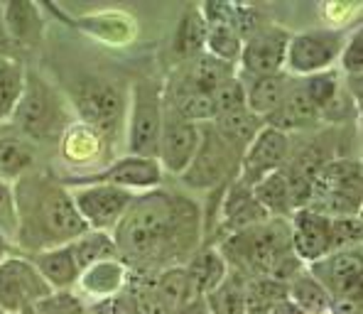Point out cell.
Listing matches in <instances>:
<instances>
[{
	"mask_svg": "<svg viewBox=\"0 0 363 314\" xmlns=\"http://www.w3.org/2000/svg\"><path fill=\"white\" fill-rule=\"evenodd\" d=\"M201 236V214L194 201L164 191L133 196L116 223L113 243L125 263L155 268L182 255H194Z\"/></svg>",
	"mask_w": 363,
	"mask_h": 314,
	"instance_id": "cell-1",
	"label": "cell"
},
{
	"mask_svg": "<svg viewBox=\"0 0 363 314\" xmlns=\"http://www.w3.org/2000/svg\"><path fill=\"white\" fill-rule=\"evenodd\" d=\"M15 209H18L20 238L25 246L37 251L67 246L89 231L86 221L74 206L72 194L57 182L37 174L20 177Z\"/></svg>",
	"mask_w": 363,
	"mask_h": 314,
	"instance_id": "cell-2",
	"label": "cell"
},
{
	"mask_svg": "<svg viewBox=\"0 0 363 314\" xmlns=\"http://www.w3.org/2000/svg\"><path fill=\"white\" fill-rule=\"evenodd\" d=\"M223 260L236 265V273L245 278H270L275 268L292 253L290 226L285 219H268L253 228L231 233L221 246Z\"/></svg>",
	"mask_w": 363,
	"mask_h": 314,
	"instance_id": "cell-3",
	"label": "cell"
},
{
	"mask_svg": "<svg viewBox=\"0 0 363 314\" xmlns=\"http://www.w3.org/2000/svg\"><path fill=\"white\" fill-rule=\"evenodd\" d=\"M20 135L28 140H52L60 135L62 128L67 125V111L60 94L50 86L42 77L28 74L25 77V91L20 99L18 108L13 116Z\"/></svg>",
	"mask_w": 363,
	"mask_h": 314,
	"instance_id": "cell-4",
	"label": "cell"
},
{
	"mask_svg": "<svg viewBox=\"0 0 363 314\" xmlns=\"http://www.w3.org/2000/svg\"><path fill=\"white\" fill-rule=\"evenodd\" d=\"M238 162H241V155L218 135L213 123H201V140L196 155L179 177L191 189H216L233 177Z\"/></svg>",
	"mask_w": 363,
	"mask_h": 314,
	"instance_id": "cell-5",
	"label": "cell"
},
{
	"mask_svg": "<svg viewBox=\"0 0 363 314\" xmlns=\"http://www.w3.org/2000/svg\"><path fill=\"white\" fill-rule=\"evenodd\" d=\"M162 130V99L152 82H138L133 89V116L128 133V150L133 157L157 159V142Z\"/></svg>",
	"mask_w": 363,
	"mask_h": 314,
	"instance_id": "cell-6",
	"label": "cell"
},
{
	"mask_svg": "<svg viewBox=\"0 0 363 314\" xmlns=\"http://www.w3.org/2000/svg\"><path fill=\"white\" fill-rule=\"evenodd\" d=\"M55 292L28 258H5L0 263V310L23 314L28 307Z\"/></svg>",
	"mask_w": 363,
	"mask_h": 314,
	"instance_id": "cell-7",
	"label": "cell"
},
{
	"mask_svg": "<svg viewBox=\"0 0 363 314\" xmlns=\"http://www.w3.org/2000/svg\"><path fill=\"white\" fill-rule=\"evenodd\" d=\"M290 159V138L270 125H263L238 162V182L253 187L263 177L285 167Z\"/></svg>",
	"mask_w": 363,
	"mask_h": 314,
	"instance_id": "cell-8",
	"label": "cell"
},
{
	"mask_svg": "<svg viewBox=\"0 0 363 314\" xmlns=\"http://www.w3.org/2000/svg\"><path fill=\"white\" fill-rule=\"evenodd\" d=\"M341 47H344V35L336 30L300 32V35L290 37L285 67H290V72L295 74L312 77V74L332 67L336 57L341 55Z\"/></svg>",
	"mask_w": 363,
	"mask_h": 314,
	"instance_id": "cell-9",
	"label": "cell"
},
{
	"mask_svg": "<svg viewBox=\"0 0 363 314\" xmlns=\"http://www.w3.org/2000/svg\"><path fill=\"white\" fill-rule=\"evenodd\" d=\"M72 201L91 231H106V228L116 226L125 214L133 201V191L113 187V184L94 182L89 187L74 189Z\"/></svg>",
	"mask_w": 363,
	"mask_h": 314,
	"instance_id": "cell-10",
	"label": "cell"
},
{
	"mask_svg": "<svg viewBox=\"0 0 363 314\" xmlns=\"http://www.w3.org/2000/svg\"><path fill=\"white\" fill-rule=\"evenodd\" d=\"M74 103H77L82 118L91 128L106 133H116V128L123 120V94L116 84H108L104 79H86L74 91Z\"/></svg>",
	"mask_w": 363,
	"mask_h": 314,
	"instance_id": "cell-11",
	"label": "cell"
},
{
	"mask_svg": "<svg viewBox=\"0 0 363 314\" xmlns=\"http://www.w3.org/2000/svg\"><path fill=\"white\" fill-rule=\"evenodd\" d=\"M201 140V125L179 118L174 111L162 106V130L157 142V162L160 167L182 174L196 155Z\"/></svg>",
	"mask_w": 363,
	"mask_h": 314,
	"instance_id": "cell-12",
	"label": "cell"
},
{
	"mask_svg": "<svg viewBox=\"0 0 363 314\" xmlns=\"http://www.w3.org/2000/svg\"><path fill=\"white\" fill-rule=\"evenodd\" d=\"M287 45H290V32L277 28V25H265L258 35L243 42L241 50V67L248 77H272L282 74L287 57Z\"/></svg>",
	"mask_w": 363,
	"mask_h": 314,
	"instance_id": "cell-13",
	"label": "cell"
},
{
	"mask_svg": "<svg viewBox=\"0 0 363 314\" xmlns=\"http://www.w3.org/2000/svg\"><path fill=\"white\" fill-rule=\"evenodd\" d=\"M361 273H363V260L359 248L332 251L324 255V258H319L317 263L309 265V275L332 295V300L334 297L341 300V297L359 295Z\"/></svg>",
	"mask_w": 363,
	"mask_h": 314,
	"instance_id": "cell-14",
	"label": "cell"
},
{
	"mask_svg": "<svg viewBox=\"0 0 363 314\" xmlns=\"http://www.w3.org/2000/svg\"><path fill=\"white\" fill-rule=\"evenodd\" d=\"M329 223L332 219L317 214L314 209L304 206L295 209L287 221L290 226V246L292 253L302 260V263H317L327 253H332V243H329Z\"/></svg>",
	"mask_w": 363,
	"mask_h": 314,
	"instance_id": "cell-15",
	"label": "cell"
},
{
	"mask_svg": "<svg viewBox=\"0 0 363 314\" xmlns=\"http://www.w3.org/2000/svg\"><path fill=\"white\" fill-rule=\"evenodd\" d=\"M206 23V55L216 57V60L233 64L241 57L243 42L238 37L236 28L231 23V5L226 3H209L199 8Z\"/></svg>",
	"mask_w": 363,
	"mask_h": 314,
	"instance_id": "cell-16",
	"label": "cell"
},
{
	"mask_svg": "<svg viewBox=\"0 0 363 314\" xmlns=\"http://www.w3.org/2000/svg\"><path fill=\"white\" fill-rule=\"evenodd\" d=\"M96 182L113 184L121 189H150L157 187L162 179V167L155 157H123L116 164H111L106 172L94 177Z\"/></svg>",
	"mask_w": 363,
	"mask_h": 314,
	"instance_id": "cell-17",
	"label": "cell"
},
{
	"mask_svg": "<svg viewBox=\"0 0 363 314\" xmlns=\"http://www.w3.org/2000/svg\"><path fill=\"white\" fill-rule=\"evenodd\" d=\"M319 118H322V113H319L317 106L309 101L302 82H295L287 86V94H285V99H282V103L265 118V125L275 128V130H280V133H287V130H302V128L314 125Z\"/></svg>",
	"mask_w": 363,
	"mask_h": 314,
	"instance_id": "cell-18",
	"label": "cell"
},
{
	"mask_svg": "<svg viewBox=\"0 0 363 314\" xmlns=\"http://www.w3.org/2000/svg\"><path fill=\"white\" fill-rule=\"evenodd\" d=\"M186 273V292L189 300H204L206 295L226 278L228 263L223 260V255L218 253V248H201L189 258V263L184 265Z\"/></svg>",
	"mask_w": 363,
	"mask_h": 314,
	"instance_id": "cell-19",
	"label": "cell"
},
{
	"mask_svg": "<svg viewBox=\"0 0 363 314\" xmlns=\"http://www.w3.org/2000/svg\"><path fill=\"white\" fill-rule=\"evenodd\" d=\"M3 20L18 50H32L42 42L45 20L35 3L28 0H10L3 5Z\"/></svg>",
	"mask_w": 363,
	"mask_h": 314,
	"instance_id": "cell-20",
	"label": "cell"
},
{
	"mask_svg": "<svg viewBox=\"0 0 363 314\" xmlns=\"http://www.w3.org/2000/svg\"><path fill=\"white\" fill-rule=\"evenodd\" d=\"M174 77L194 91L213 94L223 82L233 77V64H226L211 55H196L182 64V69Z\"/></svg>",
	"mask_w": 363,
	"mask_h": 314,
	"instance_id": "cell-21",
	"label": "cell"
},
{
	"mask_svg": "<svg viewBox=\"0 0 363 314\" xmlns=\"http://www.w3.org/2000/svg\"><path fill=\"white\" fill-rule=\"evenodd\" d=\"M221 216L231 233L245 231V228H253V226H258V223L270 219V216L265 214L263 206L253 199L250 187H245V184H241L238 179L228 187L226 196H223Z\"/></svg>",
	"mask_w": 363,
	"mask_h": 314,
	"instance_id": "cell-22",
	"label": "cell"
},
{
	"mask_svg": "<svg viewBox=\"0 0 363 314\" xmlns=\"http://www.w3.org/2000/svg\"><path fill=\"white\" fill-rule=\"evenodd\" d=\"M32 263H35V268L40 270V275L47 280V285L52 290H69L82 278V270H79L69 246H55L47 248V251H37Z\"/></svg>",
	"mask_w": 363,
	"mask_h": 314,
	"instance_id": "cell-23",
	"label": "cell"
},
{
	"mask_svg": "<svg viewBox=\"0 0 363 314\" xmlns=\"http://www.w3.org/2000/svg\"><path fill=\"white\" fill-rule=\"evenodd\" d=\"M245 89V106H248L250 113L260 116V118H268L272 111L282 103L290 86V79L285 74H272V77H250L241 79Z\"/></svg>",
	"mask_w": 363,
	"mask_h": 314,
	"instance_id": "cell-24",
	"label": "cell"
},
{
	"mask_svg": "<svg viewBox=\"0 0 363 314\" xmlns=\"http://www.w3.org/2000/svg\"><path fill=\"white\" fill-rule=\"evenodd\" d=\"M209 314H250L248 302V278L241 273H226L209 295L204 297Z\"/></svg>",
	"mask_w": 363,
	"mask_h": 314,
	"instance_id": "cell-25",
	"label": "cell"
},
{
	"mask_svg": "<svg viewBox=\"0 0 363 314\" xmlns=\"http://www.w3.org/2000/svg\"><path fill=\"white\" fill-rule=\"evenodd\" d=\"M250 194H253V199L263 206L265 214H268L270 219H290L292 211H295L282 169H277V172L263 177L260 182H255L253 187H250Z\"/></svg>",
	"mask_w": 363,
	"mask_h": 314,
	"instance_id": "cell-26",
	"label": "cell"
},
{
	"mask_svg": "<svg viewBox=\"0 0 363 314\" xmlns=\"http://www.w3.org/2000/svg\"><path fill=\"white\" fill-rule=\"evenodd\" d=\"M211 123L218 130V135H221L238 155H243L245 147L253 142V138L258 135L260 128L265 125V120L245 108V111H236V113H228V116H218Z\"/></svg>",
	"mask_w": 363,
	"mask_h": 314,
	"instance_id": "cell-27",
	"label": "cell"
},
{
	"mask_svg": "<svg viewBox=\"0 0 363 314\" xmlns=\"http://www.w3.org/2000/svg\"><path fill=\"white\" fill-rule=\"evenodd\" d=\"M35 164V142L25 135H0V179H20Z\"/></svg>",
	"mask_w": 363,
	"mask_h": 314,
	"instance_id": "cell-28",
	"label": "cell"
},
{
	"mask_svg": "<svg viewBox=\"0 0 363 314\" xmlns=\"http://www.w3.org/2000/svg\"><path fill=\"white\" fill-rule=\"evenodd\" d=\"M67 246L82 273L86 268H91V265L104 263V260H113L116 255H118L113 236H108L106 231H91V228L86 233H82L79 238H74L72 243H67Z\"/></svg>",
	"mask_w": 363,
	"mask_h": 314,
	"instance_id": "cell-29",
	"label": "cell"
},
{
	"mask_svg": "<svg viewBox=\"0 0 363 314\" xmlns=\"http://www.w3.org/2000/svg\"><path fill=\"white\" fill-rule=\"evenodd\" d=\"M123 280H125V268H123L121 260H104V263H96L86 268L79 278V283L84 285V290L89 295H96V297H111L121 295V287H123Z\"/></svg>",
	"mask_w": 363,
	"mask_h": 314,
	"instance_id": "cell-30",
	"label": "cell"
},
{
	"mask_svg": "<svg viewBox=\"0 0 363 314\" xmlns=\"http://www.w3.org/2000/svg\"><path fill=\"white\" fill-rule=\"evenodd\" d=\"M206 47V23L199 8H186L174 35V52L179 60H191Z\"/></svg>",
	"mask_w": 363,
	"mask_h": 314,
	"instance_id": "cell-31",
	"label": "cell"
},
{
	"mask_svg": "<svg viewBox=\"0 0 363 314\" xmlns=\"http://www.w3.org/2000/svg\"><path fill=\"white\" fill-rule=\"evenodd\" d=\"M25 77L20 60H0V120H13L25 91Z\"/></svg>",
	"mask_w": 363,
	"mask_h": 314,
	"instance_id": "cell-32",
	"label": "cell"
},
{
	"mask_svg": "<svg viewBox=\"0 0 363 314\" xmlns=\"http://www.w3.org/2000/svg\"><path fill=\"white\" fill-rule=\"evenodd\" d=\"M287 295H290V300L307 314H322L332 307V295H329L309 273H300L295 280H290V283H287Z\"/></svg>",
	"mask_w": 363,
	"mask_h": 314,
	"instance_id": "cell-33",
	"label": "cell"
},
{
	"mask_svg": "<svg viewBox=\"0 0 363 314\" xmlns=\"http://www.w3.org/2000/svg\"><path fill=\"white\" fill-rule=\"evenodd\" d=\"M155 292L162 297V302L169 310H177L179 305H184L189 300V292H186V273L182 265H172V268H164L160 273V278L152 283Z\"/></svg>",
	"mask_w": 363,
	"mask_h": 314,
	"instance_id": "cell-34",
	"label": "cell"
},
{
	"mask_svg": "<svg viewBox=\"0 0 363 314\" xmlns=\"http://www.w3.org/2000/svg\"><path fill=\"white\" fill-rule=\"evenodd\" d=\"M211 99H213V118L248 108V106H245L243 82H241V77H236V74H233L228 82H223L221 86L211 94Z\"/></svg>",
	"mask_w": 363,
	"mask_h": 314,
	"instance_id": "cell-35",
	"label": "cell"
},
{
	"mask_svg": "<svg viewBox=\"0 0 363 314\" xmlns=\"http://www.w3.org/2000/svg\"><path fill=\"white\" fill-rule=\"evenodd\" d=\"M304 91H307L309 101L317 106V111L324 116V111H329V106L336 101L339 96V84H336V77L334 74H327V72H319V74H312L302 82Z\"/></svg>",
	"mask_w": 363,
	"mask_h": 314,
	"instance_id": "cell-36",
	"label": "cell"
},
{
	"mask_svg": "<svg viewBox=\"0 0 363 314\" xmlns=\"http://www.w3.org/2000/svg\"><path fill=\"white\" fill-rule=\"evenodd\" d=\"M30 314H86L84 302L69 290H55L40 302L28 307Z\"/></svg>",
	"mask_w": 363,
	"mask_h": 314,
	"instance_id": "cell-37",
	"label": "cell"
},
{
	"mask_svg": "<svg viewBox=\"0 0 363 314\" xmlns=\"http://www.w3.org/2000/svg\"><path fill=\"white\" fill-rule=\"evenodd\" d=\"M361 216H341L329 223V243L332 251H351L361 243Z\"/></svg>",
	"mask_w": 363,
	"mask_h": 314,
	"instance_id": "cell-38",
	"label": "cell"
},
{
	"mask_svg": "<svg viewBox=\"0 0 363 314\" xmlns=\"http://www.w3.org/2000/svg\"><path fill=\"white\" fill-rule=\"evenodd\" d=\"M231 23L236 28L238 37H241V42L250 40V37L258 35L268 25L263 15L255 8H248V5H231Z\"/></svg>",
	"mask_w": 363,
	"mask_h": 314,
	"instance_id": "cell-39",
	"label": "cell"
},
{
	"mask_svg": "<svg viewBox=\"0 0 363 314\" xmlns=\"http://www.w3.org/2000/svg\"><path fill=\"white\" fill-rule=\"evenodd\" d=\"M0 228L5 233L18 231V209H15V191L5 179H0Z\"/></svg>",
	"mask_w": 363,
	"mask_h": 314,
	"instance_id": "cell-40",
	"label": "cell"
},
{
	"mask_svg": "<svg viewBox=\"0 0 363 314\" xmlns=\"http://www.w3.org/2000/svg\"><path fill=\"white\" fill-rule=\"evenodd\" d=\"M341 62H344V69L349 74H361V69H363V37H361V32H354L351 40L346 42Z\"/></svg>",
	"mask_w": 363,
	"mask_h": 314,
	"instance_id": "cell-41",
	"label": "cell"
},
{
	"mask_svg": "<svg viewBox=\"0 0 363 314\" xmlns=\"http://www.w3.org/2000/svg\"><path fill=\"white\" fill-rule=\"evenodd\" d=\"M18 55H20V50L13 42V37H10L8 28H5L3 5H0V60H18Z\"/></svg>",
	"mask_w": 363,
	"mask_h": 314,
	"instance_id": "cell-42",
	"label": "cell"
},
{
	"mask_svg": "<svg viewBox=\"0 0 363 314\" xmlns=\"http://www.w3.org/2000/svg\"><path fill=\"white\" fill-rule=\"evenodd\" d=\"M8 258V233L0 228V263Z\"/></svg>",
	"mask_w": 363,
	"mask_h": 314,
	"instance_id": "cell-43",
	"label": "cell"
},
{
	"mask_svg": "<svg viewBox=\"0 0 363 314\" xmlns=\"http://www.w3.org/2000/svg\"><path fill=\"white\" fill-rule=\"evenodd\" d=\"M0 314H10V312H3V310H0Z\"/></svg>",
	"mask_w": 363,
	"mask_h": 314,
	"instance_id": "cell-44",
	"label": "cell"
}]
</instances>
